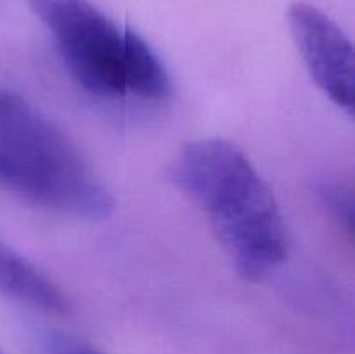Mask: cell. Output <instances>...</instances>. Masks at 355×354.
<instances>
[{
  "mask_svg": "<svg viewBox=\"0 0 355 354\" xmlns=\"http://www.w3.org/2000/svg\"><path fill=\"white\" fill-rule=\"evenodd\" d=\"M324 201L331 208L333 215L342 222L349 235L354 231V200L349 189L340 186H331L324 191Z\"/></svg>",
  "mask_w": 355,
  "mask_h": 354,
  "instance_id": "52a82bcc",
  "label": "cell"
},
{
  "mask_svg": "<svg viewBox=\"0 0 355 354\" xmlns=\"http://www.w3.org/2000/svg\"><path fill=\"white\" fill-rule=\"evenodd\" d=\"M44 354H104L89 342L62 332H47L42 335Z\"/></svg>",
  "mask_w": 355,
  "mask_h": 354,
  "instance_id": "8992f818",
  "label": "cell"
},
{
  "mask_svg": "<svg viewBox=\"0 0 355 354\" xmlns=\"http://www.w3.org/2000/svg\"><path fill=\"white\" fill-rule=\"evenodd\" d=\"M0 354H2V353H0Z\"/></svg>",
  "mask_w": 355,
  "mask_h": 354,
  "instance_id": "ba28073f",
  "label": "cell"
},
{
  "mask_svg": "<svg viewBox=\"0 0 355 354\" xmlns=\"http://www.w3.org/2000/svg\"><path fill=\"white\" fill-rule=\"evenodd\" d=\"M170 177L198 205L241 278L262 281L286 260V222L269 184L246 153L225 139L191 141Z\"/></svg>",
  "mask_w": 355,
  "mask_h": 354,
  "instance_id": "6da1fadb",
  "label": "cell"
},
{
  "mask_svg": "<svg viewBox=\"0 0 355 354\" xmlns=\"http://www.w3.org/2000/svg\"><path fill=\"white\" fill-rule=\"evenodd\" d=\"M0 187L85 219L107 217L114 208L110 189L71 139L10 90H0Z\"/></svg>",
  "mask_w": 355,
  "mask_h": 354,
  "instance_id": "7a4b0ae2",
  "label": "cell"
},
{
  "mask_svg": "<svg viewBox=\"0 0 355 354\" xmlns=\"http://www.w3.org/2000/svg\"><path fill=\"white\" fill-rule=\"evenodd\" d=\"M291 37L315 85L338 108L354 111V47L345 31L305 2L288 9Z\"/></svg>",
  "mask_w": 355,
  "mask_h": 354,
  "instance_id": "277c9868",
  "label": "cell"
},
{
  "mask_svg": "<svg viewBox=\"0 0 355 354\" xmlns=\"http://www.w3.org/2000/svg\"><path fill=\"white\" fill-rule=\"evenodd\" d=\"M73 78L90 94L125 97L130 28L121 30L89 0H26Z\"/></svg>",
  "mask_w": 355,
  "mask_h": 354,
  "instance_id": "3957f363",
  "label": "cell"
},
{
  "mask_svg": "<svg viewBox=\"0 0 355 354\" xmlns=\"http://www.w3.org/2000/svg\"><path fill=\"white\" fill-rule=\"evenodd\" d=\"M0 294L45 312L68 311V298L58 285L30 260L0 239Z\"/></svg>",
  "mask_w": 355,
  "mask_h": 354,
  "instance_id": "5b68a950",
  "label": "cell"
}]
</instances>
